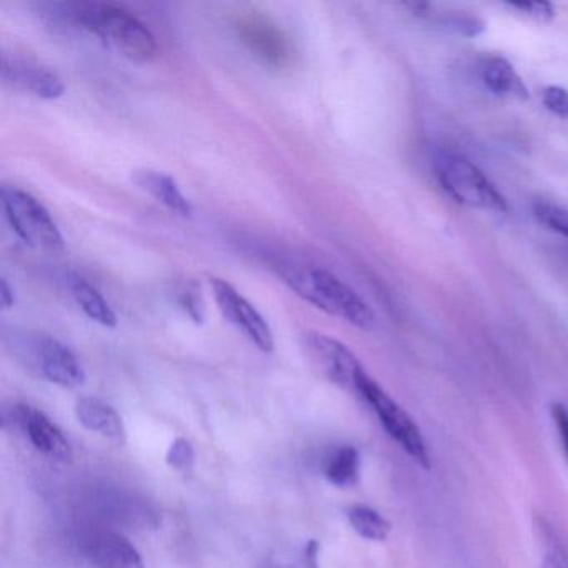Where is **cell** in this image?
Segmentation results:
<instances>
[{"instance_id": "1", "label": "cell", "mask_w": 568, "mask_h": 568, "mask_svg": "<svg viewBox=\"0 0 568 568\" xmlns=\"http://www.w3.org/2000/svg\"><path fill=\"white\" fill-rule=\"evenodd\" d=\"M272 268L288 288L318 311L362 331L374 328L375 314L371 305L332 272L295 258H275Z\"/></svg>"}, {"instance_id": "2", "label": "cell", "mask_w": 568, "mask_h": 568, "mask_svg": "<svg viewBox=\"0 0 568 568\" xmlns=\"http://www.w3.org/2000/svg\"><path fill=\"white\" fill-rule=\"evenodd\" d=\"M64 18L101 39L109 49L138 64L158 58V39L132 12L111 4H61Z\"/></svg>"}, {"instance_id": "3", "label": "cell", "mask_w": 568, "mask_h": 568, "mask_svg": "<svg viewBox=\"0 0 568 568\" xmlns=\"http://www.w3.org/2000/svg\"><path fill=\"white\" fill-rule=\"evenodd\" d=\"M435 172L442 189L454 199L457 204L465 207L480 209V211H508L507 201L498 189L491 184L490 179L464 155L444 151L435 158Z\"/></svg>"}, {"instance_id": "4", "label": "cell", "mask_w": 568, "mask_h": 568, "mask_svg": "<svg viewBox=\"0 0 568 568\" xmlns=\"http://www.w3.org/2000/svg\"><path fill=\"white\" fill-rule=\"evenodd\" d=\"M0 202L12 231L26 245L45 254H58L64 248V237L51 212L34 195L16 185H4Z\"/></svg>"}, {"instance_id": "5", "label": "cell", "mask_w": 568, "mask_h": 568, "mask_svg": "<svg viewBox=\"0 0 568 568\" xmlns=\"http://www.w3.org/2000/svg\"><path fill=\"white\" fill-rule=\"evenodd\" d=\"M355 394L361 395L381 420L382 427L392 440L424 470H430L432 460L427 444L414 418L367 374L362 372L355 385Z\"/></svg>"}, {"instance_id": "6", "label": "cell", "mask_w": 568, "mask_h": 568, "mask_svg": "<svg viewBox=\"0 0 568 568\" xmlns=\"http://www.w3.org/2000/svg\"><path fill=\"white\" fill-rule=\"evenodd\" d=\"M19 347L52 384L78 388L85 384V372L74 352L44 332H26L18 337Z\"/></svg>"}, {"instance_id": "7", "label": "cell", "mask_w": 568, "mask_h": 568, "mask_svg": "<svg viewBox=\"0 0 568 568\" xmlns=\"http://www.w3.org/2000/svg\"><path fill=\"white\" fill-rule=\"evenodd\" d=\"M212 294L225 321L231 322L258 351L271 354L275 347L274 332L264 315L224 278H211Z\"/></svg>"}, {"instance_id": "8", "label": "cell", "mask_w": 568, "mask_h": 568, "mask_svg": "<svg viewBox=\"0 0 568 568\" xmlns=\"http://www.w3.org/2000/svg\"><path fill=\"white\" fill-rule=\"evenodd\" d=\"M302 348L311 364L315 365L328 381L338 387L355 392V385L364 367L347 345L318 332H305L302 335Z\"/></svg>"}, {"instance_id": "9", "label": "cell", "mask_w": 568, "mask_h": 568, "mask_svg": "<svg viewBox=\"0 0 568 568\" xmlns=\"http://www.w3.org/2000/svg\"><path fill=\"white\" fill-rule=\"evenodd\" d=\"M2 81L16 91L44 101H54L65 92L64 82L51 69L16 55H2Z\"/></svg>"}, {"instance_id": "10", "label": "cell", "mask_w": 568, "mask_h": 568, "mask_svg": "<svg viewBox=\"0 0 568 568\" xmlns=\"http://www.w3.org/2000/svg\"><path fill=\"white\" fill-rule=\"evenodd\" d=\"M14 414L16 424L21 425L22 430L28 434L29 440L39 452L54 460H72L74 454H72L71 442L44 412L31 405H16Z\"/></svg>"}, {"instance_id": "11", "label": "cell", "mask_w": 568, "mask_h": 568, "mask_svg": "<svg viewBox=\"0 0 568 568\" xmlns=\"http://www.w3.org/2000/svg\"><path fill=\"white\" fill-rule=\"evenodd\" d=\"M239 34L255 55L267 64L284 65L291 59V48L284 32L268 19L247 16L239 22Z\"/></svg>"}, {"instance_id": "12", "label": "cell", "mask_w": 568, "mask_h": 568, "mask_svg": "<svg viewBox=\"0 0 568 568\" xmlns=\"http://www.w3.org/2000/svg\"><path fill=\"white\" fill-rule=\"evenodd\" d=\"M92 564L99 568H145L138 548L114 531H99L85 544Z\"/></svg>"}, {"instance_id": "13", "label": "cell", "mask_w": 568, "mask_h": 568, "mask_svg": "<svg viewBox=\"0 0 568 568\" xmlns=\"http://www.w3.org/2000/svg\"><path fill=\"white\" fill-rule=\"evenodd\" d=\"M132 181L145 194L154 197L159 204L164 205L172 214L181 217H191V201L185 197L184 192L179 187L178 181L165 172L154 171V169H141L132 174Z\"/></svg>"}, {"instance_id": "14", "label": "cell", "mask_w": 568, "mask_h": 568, "mask_svg": "<svg viewBox=\"0 0 568 568\" xmlns=\"http://www.w3.org/2000/svg\"><path fill=\"white\" fill-rule=\"evenodd\" d=\"M75 417L88 430L104 435L109 440L118 442V444H124L125 427L121 415L101 398H79L75 404Z\"/></svg>"}, {"instance_id": "15", "label": "cell", "mask_w": 568, "mask_h": 568, "mask_svg": "<svg viewBox=\"0 0 568 568\" xmlns=\"http://www.w3.org/2000/svg\"><path fill=\"white\" fill-rule=\"evenodd\" d=\"M480 78L485 88L497 98L514 99V101L521 102L528 101V98H530L527 85L507 59L498 58V55L488 58L481 64Z\"/></svg>"}, {"instance_id": "16", "label": "cell", "mask_w": 568, "mask_h": 568, "mask_svg": "<svg viewBox=\"0 0 568 568\" xmlns=\"http://www.w3.org/2000/svg\"><path fill=\"white\" fill-rule=\"evenodd\" d=\"M69 288H71V295L75 304L82 308V312L91 321L98 322L102 327L108 328H114L118 325V315L94 285L89 284L84 278L75 277L72 278Z\"/></svg>"}, {"instance_id": "17", "label": "cell", "mask_w": 568, "mask_h": 568, "mask_svg": "<svg viewBox=\"0 0 568 568\" xmlns=\"http://www.w3.org/2000/svg\"><path fill=\"white\" fill-rule=\"evenodd\" d=\"M325 477L335 487L348 488L361 478V454L352 445H342L325 462Z\"/></svg>"}, {"instance_id": "18", "label": "cell", "mask_w": 568, "mask_h": 568, "mask_svg": "<svg viewBox=\"0 0 568 568\" xmlns=\"http://www.w3.org/2000/svg\"><path fill=\"white\" fill-rule=\"evenodd\" d=\"M347 518L355 534L365 540L385 541L390 535V521L368 505H354L348 508Z\"/></svg>"}, {"instance_id": "19", "label": "cell", "mask_w": 568, "mask_h": 568, "mask_svg": "<svg viewBox=\"0 0 568 568\" xmlns=\"http://www.w3.org/2000/svg\"><path fill=\"white\" fill-rule=\"evenodd\" d=\"M531 211H534V217L545 229L568 239V209L548 201H535Z\"/></svg>"}, {"instance_id": "20", "label": "cell", "mask_w": 568, "mask_h": 568, "mask_svg": "<svg viewBox=\"0 0 568 568\" xmlns=\"http://www.w3.org/2000/svg\"><path fill=\"white\" fill-rule=\"evenodd\" d=\"M537 528L540 531V537L544 538L545 548H547L541 568H568L567 554L558 541L554 528L544 520L538 521Z\"/></svg>"}, {"instance_id": "21", "label": "cell", "mask_w": 568, "mask_h": 568, "mask_svg": "<svg viewBox=\"0 0 568 568\" xmlns=\"http://www.w3.org/2000/svg\"><path fill=\"white\" fill-rule=\"evenodd\" d=\"M165 460H168L171 467L178 468V470H189L195 460L194 447L185 438H175L171 447H169Z\"/></svg>"}, {"instance_id": "22", "label": "cell", "mask_w": 568, "mask_h": 568, "mask_svg": "<svg viewBox=\"0 0 568 568\" xmlns=\"http://www.w3.org/2000/svg\"><path fill=\"white\" fill-rule=\"evenodd\" d=\"M545 109L557 118L568 121V91L560 85H548L541 91Z\"/></svg>"}, {"instance_id": "23", "label": "cell", "mask_w": 568, "mask_h": 568, "mask_svg": "<svg viewBox=\"0 0 568 568\" xmlns=\"http://www.w3.org/2000/svg\"><path fill=\"white\" fill-rule=\"evenodd\" d=\"M510 8L541 24H547L555 18V8L550 2H515Z\"/></svg>"}, {"instance_id": "24", "label": "cell", "mask_w": 568, "mask_h": 568, "mask_svg": "<svg viewBox=\"0 0 568 568\" xmlns=\"http://www.w3.org/2000/svg\"><path fill=\"white\" fill-rule=\"evenodd\" d=\"M179 304L187 312L189 317L195 322V324H202L204 322V304H202L199 292L192 287H184L179 292Z\"/></svg>"}, {"instance_id": "25", "label": "cell", "mask_w": 568, "mask_h": 568, "mask_svg": "<svg viewBox=\"0 0 568 568\" xmlns=\"http://www.w3.org/2000/svg\"><path fill=\"white\" fill-rule=\"evenodd\" d=\"M550 415L554 418L555 427H557L561 447H564L565 455L568 458V408L558 404V402H554L550 405Z\"/></svg>"}, {"instance_id": "26", "label": "cell", "mask_w": 568, "mask_h": 568, "mask_svg": "<svg viewBox=\"0 0 568 568\" xmlns=\"http://www.w3.org/2000/svg\"><path fill=\"white\" fill-rule=\"evenodd\" d=\"M447 28L454 29L458 34L467 36V38H475V36L484 32V22L475 18H454L445 22Z\"/></svg>"}, {"instance_id": "27", "label": "cell", "mask_w": 568, "mask_h": 568, "mask_svg": "<svg viewBox=\"0 0 568 568\" xmlns=\"http://www.w3.org/2000/svg\"><path fill=\"white\" fill-rule=\"evenodd\" d=\"M302 567L318 568V544L315 540L305 545L304 554H302Z\"/></svg>"}, {"instance_id": "28", "label": "cell", "mask_w": 568, "mask_h": 568, "mask_svg": "<svg viewBox=\"0 0 568 568\" xmlns=\"http://www.w3.org/2000/svg\"><path fill=\"white\" fill-rule=\"evenodd\" d=\"M0 302H2L4 311H9L16 304L14 288L11 287L8 278H2V282H0Z\"/></svg>"}, {"instance_id": "29", "label": "cell", "mask_w": 568, "mask_h": 568, "mask_svg": "<svg viewBox=\"0 0 568 568\" xmlns=\"http://www.w3.org/2000/svg\"><path fill=\"white\" fill-rule=\"evenodd\" d=\"M430 8L432 6L427 4V2H407V4H405V9H408L415 18L422 19L430 16Z\"/></svg>"}]
</instances>
